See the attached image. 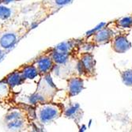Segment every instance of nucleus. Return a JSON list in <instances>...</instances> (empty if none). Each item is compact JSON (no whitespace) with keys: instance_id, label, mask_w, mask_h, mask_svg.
I'll return each instance as SVG.
<instances>
[{"instance_id":"1","label":"nucleus","mask_w":132,"mask_h":132,"mask_svg":"<svg viewBox=\"0 0 132 132\" xmlns=\"http://www.w3.org/2000/svg\"><path fill=\"white\" fill-rule=\"evenodd\" d=\"M2 124L8 131H37L40 128L35 121L33 104L20 102L7 110L2 119Z\"/></svg>"},{"instance_id":"2","label":"nucleus","mask_w":132,"mask_h":132,"mask_svg":"<svg viewBox=\"0 0 132 132\" xmlns=\"http://www.w3.org/2000/svg\"><path fill=\"white\" fill-rule=\"evenodd\" d=\"M31 23L13 19L0 29V48L6 52L31 31Z\"/></svg>"},{"instance_id":"3","label":"nucleus","mask_w":132,"mask_h":132,"mask_svg":"<svg viewBox=\"0 0 132 132\" xmlns=\"http://www.w3.org/2000/svg\"><path fill=\"white\" fill-rule=\"evenodd\" d=\"M73 1L74 0H41L37 3L32 4L31 7L34 14L31 22L32 29L38 26L43 21L57 13L64 6Z\"/></svg>"},{"instance_id":"4","label":"nucleus","mask_w":132,"mask_h":132,"mask_svg":"<svg viewBox=\"0 0 132 132\" xmlns=\"http://www.w3.org/2000/svg\"><path fill=\"white\" fill-rule=\"evenodd\" d=\"M35 121L40 128L54 122L63 116L64 104L62 103L37 102L33 104Z\"/></svg>"},{"instance_id":"5","label":"nucleus","mask_w":132,"mask_h":132,"mask_svg":"<svg viewBox=\"0 0 132 132\" xmlns=\"http://www.w3.org/2000/svg\"><path fill=\"white\" fill-rule=\"evenodd\" d=\"M37 89L30 97L32 104L37 102L52 101L54 97L59 91V89L53 83L50 75L40 76Z\"/></svg>"},{"instance_id":"6","label":"nucleus","mask_w":132,"mask_h":132,"mask_svg":"<svg viewBox=\"0 0 132 132\" xmlns=\"http://www.w3.org/2000/svg\"><path fill=\"white\" fill-rule=\"evenodd\" d=\"M110 24L111 22L102 23L96 28L95 30L93 29L89 32H87L84 37L86 44L94 47L110 43L116 35L115 32L109 27Z\"/></svg>"},{"instance_id":"7","label":"nucleus","mask_w":132,"mask_h":132,"mask_svg":"<svg viewBox=\"0 0 132 132\" xmlns=\"http://www.w3.org/2000/svg\"><path fill=\"white\" fill-rule=\"evenodd\" d=\"M76 61L79 76L86 79L96 78L97 77L96 60L92 52H80Z\"/></svg>"},{"instance_id":"8","label":"nucleus","mask_w":132,"mask_h":132,"mask_svg":"<svg viewBox=\"0 0 132 132\" xmlns=\"http://www.w3.org/2000/svg\"><path fill=\"white\" fill-rule=\"evenodd\" d=\"M18 93L3 78L0 81V106L6 111L17 105Z\"/></svg>"},{"instance_id":"9","label":"nucleus","mask_w":132,"mask_h":132,"mask_svg":"<svg viewBox=\"0 0 132 132\" xmlns=\"http://www.w3.org/2000/svg\"><path fill=\"white\" fill-rule=\"evenodd\" d=\"M32 60L35 66L37 68L40 77L50 75L56 67V64L51 55L50 48L40 53L37 58L33 59Z\"/></svg>"},{"instance_id":"10","label":"nucleus","mask_w":132,"mask_h":132,"mask_svg":"<svg viewBox=\"0 0 132 132\" xmlns=\"http://www.w3.org/2000/svg\"><path fill=\"white\" fill-rule=\"evenodd\" d=\"M85 44H86V40L84 39V37L81 39L72 38V39L67 40V41L59 44L54 47L58 51L63 52L65 53L70 55L72 57L75 59V60H77L78 55L81 52V47Z\"/></svg>"},{"instance_id":"11","label":"nucleus","mask_w":132,"mask_h":132,"mask_svg":"<svg viewBox=\"0 0 132 132\" xmlns=\"http://www.w3.org/2000/svg\"><path fill=\"white\" fill-rule=\"evenodd\" d=\"M128 32H119L114 36L110 42L112 49L119 54H123L127 52L131 47V43L127 39Z\"/></svg>"},{"instance_id":"12","label":"nucleus","mask_w":132,"mask_h":132,"mask_svg":"<svg viewBox=\"0 0 132 132\" xmlns=\"http://www.w3.org/2000/svg\"><path fill=\"white\" fill-rule=\"evenodd\" d=\"M84 112L81 109V108L78 103L75 102H68L67 104H64V111L63 116L74 120L75 123L78 125L79 127V123H81V120L83 118Z\"/></svg>"},{"instance_id":"13","label":"nucleus","mask_w":132,"mask_h":132,"mask_svg":"<svg viewBox=\"0 0 132 132\" xmlns=\"http://www.w3.org/2000/svg\"><path fill=\"white\" fill-rule=\"evenodd\" d=\"M67 97H73L85 89L84 80L81 76H71L67 79Z\"/></svg>"},{"instance_id":"14","label":"nucleus","mask_w":132,"mask_h":132,"mask_svg":"<svg viewBox=\"0 0 132 132\" xmlns=\"http://www.w3.org/2000/svg\"><path fill=\"white\" fill-rule=\"evenodd\" d=\"M3 79L6 80L9 85L14 89L17 86L23 85L26 81V78L24 77L22 73L18 68L15 69L13 72L8 74L6 77L3 78Z\"/></svg>"},{"instance_id":"15","label":"nucleus","mask_w":132,"mask_h":132,"mask_svg":"<svg viewBox=\"0 0 132 132\" xmlns=\"http://www.w3.org/2000/svg\"><path fill=\"white\" fill-rule=\"evenodd\" d=\"M18 69L21 72L26 80H32L36 78L37 76H40L37 68L35 66L33 60L21 65Z\"/></svg>"},{"instance_id":"16","label":"nucleus","mask_w":132,"mask_h":132,"mask_svg":"<svg viewBox=\"0 0 132 132\" xmlns=\"http://www.w3.org/2000/svg\"><path fill=\"white\" fill-rule=\"evenodd\" d=\"M50 53L53 59L56 66L58 65H64L71 60H75V59L72 57L70 55L56 50L55 47H50Z\"/></svg>"},{"instance_id":"17","label":"nucleus","mask_w":132,"mask_h":132,"mask_svg":"<svg viewBox=\"0 0 132 132\" xmlns=\"http://www.w3.org/2000/svg\"><path fill=\"white\" fill-rule=\"evenodd\" d=\"M13 14V10L11 8L0 5V29L3 28L10 21L14 19Z\"/></svg>"},{"instance_id":"18","label":"nucleus","mask_w":132,"mask_h":132,"mask_svg":"<svg viewBox=\"0 0 132 132\" xmlns=\"http://www.w3.org/2000/svg\"><path fill=\"white\" fill-rule=\"evenodd\" d=\"M111 23L114 24V26L116 28L131 29L132 28V14L117 18L114 20L113 21H111Z\"/></svg>"},{"instance_id":"19","label":"nucleus","mask_w":132,"mask_h":132,"mask_svg":"<svg viewBox=\"0 0 132 132\" xmlns=\"http://www.w3.org/2000/svg\"><path fill=\"white\" fill-rule=\"evenodd\" d=\"M122 81L124 85L129 87H132V69H127L119 71Z\"/></svg>"},{"instance_id":"20","label":"nucleus","mask_w":132,"mask_h":132,"mask_svg":"<svg viewBox=\"0 0 132 132\" xmlns=\"http://www.w3.org/2000/svg\"><path fill=\"white\" fill-rule=\"evenodd\" d=\"M12 2H18V0H2L3 4H9Z\"/></svg>"},{"instance_id":"21","label":"nucleus","mask_w":132,"mask_h":132,"mask_svg":"<svg viewBox=\"0 0 132 132\" xmlns=\"http://www.w3.org/2000/svg\"><path fill=\"white\" fill-rule=\"evenodd\" d=\"M4 55H5V51H3V49L0 48V60L3 58Z\"/></svg>"},{"instance_id":"22","label":"nucleus","mask_w":132,"mask_h":132,"mask_svg":"<svg viewBox=\"0 0 132 132\" xmlns=\"http://www.w3.org/2000/svg\"><path fill=\"white\" fill-rule=\"evenodd\" d=\"M0 4H3L2 3V0H0Z\"/></svg>"},{"instance_id":"23","label":"nucleus","mask_w":132,"mask_h":132,"mask_svg":"<svg viewBox=\"0 0 132 132\" xmlns=\"http://www.w3.org/2000/svg\"><path fill=\"white\" fill-rule=\"evenodd\" d=\"M18 1H21V0H18Z\"/></svg>"}]
</instances>
